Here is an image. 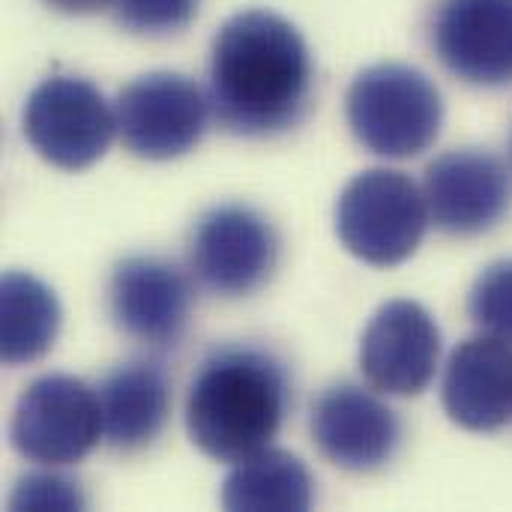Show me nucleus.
<instances>
[{
	"label": "nucleus",
	"instance_id": "2",
	"mask_svg": "<svg viewBox=\"0 0 512 512\" xmlns=\"http://www.w3.org/2000/svg\"><path fill=\"white\" fill-rule=\"evenodd\" d=\"M291 405L282 360L255 345H228L204 357L186 396V432L216 462H243L270 447Z\"/></svg>",
	"mask_w": 512,
	"mask_h": 512
},
{
	"label": "nucleus",
	"instance_id": "14",
	"mask_svg": "<svg viewBox=\"0 0 512 512\" xmlns=\"http://www.w3.org/2000/svg\"><path fill=\"white\" fill-rule=\"evenodd\" d=\"M447 417L468 432H498L512 420V345L495 336L465 339L447 360L441 387Z\"/></svg>",
	"mask_w": 512,
	"mask_h": 512
},
{
	"label": "nucleus",
	"instance_id": "8",
	"mask_svg": "<svg viewBox=\"0 0 512 512\" xmlns=\"http://www.w3.org/2000/svg\"><path fill=\"white\" fill-rule=\"evenodd\" d=\"M117 132L126 150L168 162L198 147L207 132V93L180 72H147L117 96Z\"/></svg>",
	"mask_w": 512,
	"mask_h": 512
},
{
	"label": "nucleus",
	"instance_id": "17",
	"mask_svg": "<svg viewBox=\"0 0 512 512\" xmlns=\"http://www.w3.org/2000/svg\"><path fill=\"white\" fill-rule=\"evenodd\" d=\"M0 354L6 366L33 363L57 339L60 303L54 291L21 270H9L0 285Z\"/></svg>",
	"mask_w": 512,
	"mask_h": 512
},
{
	"label": "nucleus",
	"instance_id": "20",
	"mask_svg": "<svg viewBox=\"0 0 512 512\" xmlns=\"http://www.w3.org/2000/svg\"><path fill=\"white\" fill-rule=\"evenodd\" d=\"M84 504L78 483L60 474H30L9 498L12 510H84Z\"/></svg>",
	"mask_w": 512,
	"mask_h": 512
},
{
	"label": "nucleus",
	"instance_id": "10",
	"mask_svg": "<svg viewBox=\"0 0 512 512\" xmlns=\"http://www.w3.org/2000/svg\"><path fill=\"white\" fill-rule=\"evenodd\" d=\"M423 195L438 231L480 237L510 213L512 180L507 165L489 150H447L429 162Z\"/></svg>",
	"mask_w": 512,
	"mask_h": 512
},
{
	"label": "nucleus",
	"instance_id": "3",
	"mask_svg": "<svg viewBox=\"0 0 512 512\" xmlns=\"http://www.w3.org/2000/svg\"><path fill=\"white\" fill-rule=\"evenodd\" d=\"M345 102L354 138L378 156L411 159L441 135V90L414 66L378 63L363 69L351 81Z\"/></svg>",
	"mask_w": 512,
	"mask_h": 512
},
{
	"label": "nucleus",
	"instance_id": "19",
	"mask_svg": "<svg viewBox=\"0 0 512 512\" xmlns=\"http://www.w3.org/2000/svg\"><path fill=\"white\" fill-rule=\"evenodd\" d=\"M201 0H114V21L138 36H171L192 24Z\"/></svg>",
	"mask_w": 512,
	"mask_h": 512
},
{
	"label": "nucleus",
	"instance_id": "21",
	"mask_svg": "<svg viewBox=\"0 0 512 512\" xmlns=\"http://www.w3.org/2000/svg\"><path fill=\"white\" fill-rule=\"evenodd\" d=\"M42 3L66 15H93V12L108 9L114 0H42Z\"/></svg>",
	"mask_w": 512,
	"mask_h": 512
},
{
	"label": "nucleus",
	"instance_id": "11",
	"mask_svg": "<svg viewBox=\"0 0 512 512\" xmlns=\"http://www.w3.org/2000/svg\"><path fill=\"white\" fill-rule=\"evenodd\" d=\"M429 39L459 81L489 90L512 84V0H438Z\"/></svg>",
	"mask_w": 512,
	"mask_h": 512
},
{
	"label": "nucleus",
	"instance_id": "18",
	"mask_svg": "<svg viewBox=\"0 0 512 512\" xmlns=\"http://www.w3.org/2000/svg\"><path fill=\"white\" fill-rule=\"evenodd\" d=\"M471 321L495 339L512 345V258L489 264L471 294H468Z\"/></svg>",
	"mask_w": 512,
	"mask_h": 512
},
{
	"label": "nucleus",
	"instance_id": "1",
	"mask_svg": "<svg viewBox=\"0 0 512 512\" xmlns=\"http://www.w3.org/2000/svg\"><path fill=\"white\" fill-rule=\"evenodd\" d=\"M312 81L306 39L270 9L237 12L213 36L207 99L231 135L270 138L294 129L309 111Z\"/></svg>",
	"mask_w": 512,
	"mask_h": 512
},
{
	"label": "nucleus",
	"instance_id": "16",
	"mask_svg": "<svg viewBox=\"0 0 512 512\" xmlns=\"http://www.w3.org/2000/svg\"><path fill=\"white\" fill-rule=\"evenodd\" d=\"M315 501V480L309 468L285 453L264 447L243 462H234L222 486V507L225 510H273L303 512Z\"/></svg>",
	"mask_w": 512,
	"mask_h": 512
},
{
	"label": "nucleus",
	"instance_id": "5",
	"mask_svg": "<svg viewBox=\"0 0 512 512\" xmlns=\"http://www.w3.org/2000/svg\"><path fill=\"white\" fill-rule=\"evenodd\" d=\"M24 138L63 171H81L99 162L117 132V111L102 90L78 75H51L33 87L24 102Z\"/></svg>",
	"mask_w": 512,
	"mask_h": 512
},
{
	"label": "nucleus",
	"instance_id": "7",
	"mask_svg": "<svg viewBox=\"0 0 512 512\" xmlns=\"http://www.w3.org/2000/svg\"><path fill=\"white\" fill-rule=\"evenodd\" d=\"M102 438L99 393L72 375H42L18 399L9 441L36 465L81 462Z\"/></svg>",
	"mask_w": 512,
	"mask_h": 512
},
{
	"label": "nucleus",
	"instance_id": "12",
	"mask_svg": "<svg viewBox=\"0 0 512 512\" xmlns=\"http://www.w3.org/2000/svg\"><path fill=\"white\" fill-rule=\"evenodd\" d=\"M441 330L414 300L384 303L360 339V369L387 396H420L438 375Z\"/></svg>",
	"mask_w": 512,
	"mask_h": 512
},
{
	"label": "nucleus",
	"instance_id": "13",
	"mask_svg": "<svg viewBox=\"0 0 512 512\" xmlns=\"http://www.w3.org/2000/svg\"><path fill=\"white\" fill-rule=\"evenodd\" d=\"M309 426L321 456L354 474L384 468L402 441L396 411L357 384L327 387L312 405Z\"/></svg>",
	"mask_w": 512,
	"mask_h": 512
},
{
	"label": "nucleus",
	"instance_id": "9",
	"mask_svg": "<svg viewBox=\"0 0 512 512\" xmlns=\"http://www.w3.org/2000/svg\"><path fill=\"white\" fill-rule=\"evenodd\" d=\"M108 315L132 342L168 351L186 336L192 285L186 273L165 258H123L108 279Z\"/></svg>",
	"mask_w": 512,
	"mask_h": 512
},
{
	"label": "nucleus",
	"instance_id": "15",
	"mask_svg": "<svg viewBox=\"0 0 512 512\" xmlns=\"http://www.w3.org/2000/svg\"><path fill=\"white\" fill-rule=\"evenodd\" d=\"M102 438L120 453L150 447L171 411V381L156 360H129L111 369L99 384Z\"/></svg>",
	"mask_w": 512,
	"mask_h": 512
},
{
	"label": "nucleus",
	"instance_id": "4",
	"mask_svg": "<svg viewBox=\"0 0 512 512\" xmlns=\"http://www.w3.org/2000/svg\"><path fill=\"white\" fill-rule=\"evenodd\" d=\"M423 189L402 171L372 168L348 180L336 201V234L342 246L372 267L408 261L429 228Z\"/></svg>",
	"mask_w": 512,
	"mask_h": 512
},
{
	"label": "nucleus",
	"instance_id": "6",
	"mask_svg": "<svg viewBox=\"0 0 512 512\" xmlns=\"http://www.w3.org/2000/svg\"><path fill=\"white\" fill-rule=\"evenodd\" d=\"M279 264V234L267 216L243 204L207 210L189 237V270L216 297L237 300L264 288Z\"/></svg>",
	"mask_w": 512,
	"mask_h": 512
}]
</instances>
